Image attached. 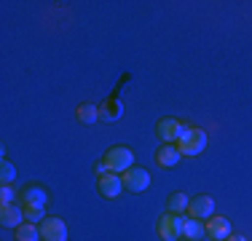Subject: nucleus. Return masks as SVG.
Returning a JSON list of instances; mask_svg holds the SVG:
<instances>
[{
	"label": "nucleus",
	"instance_id": "6ab92c4d",
	"mask_svg": "<svg viewBox=\"0 0 252 241\" xmlns=\"http://www.w3.org/2000/svg\"><path fill=\"white\" fill-rule=\"evenodd\" d=\"M0 180H3V185H11L16 180V166L8 158H3V164H0Z\"/></svg>",
	"mask_w": 252,
	"mask_h": 241
},
{
	"label": "nucleus",
	"instance_id": "f3484780",
	"mask_svg": "<svg viewBox=\"0 0 252 241\" xmlns=\"http://www.w3.org/2000/svg\"><path fill=\"white\" fill-rule=\"evenodd\" d=\"M188 204L190 201H188V196H185V193H172L166 207H169L172 214H180V212H185V209H188Z\"/></svg>",
	"mask_w": 252,
	"mask_h": 241
},
{
	"label": "nucleus",
	"instance_id": "ddd939ff",
	"mask_svg": "<svg viewBox=\"0 0 252 241\" xmlns=\"http://www.w3.org/2000/svg\"><path fill=\"white\" fill-rule=\"evenodd\" d=\"M204 236H207V225H204L201 220H196V217L185 220V225H183V239H188V241H201Z\"/></svg>",
	"mask_w": 252,
	"mask_h": 241
},
{
	"label": "nucleus",
	"instance_id": "412c9836",
	"mask_svg": "<svg viewBox=\"0 0 252 241\" xmlns=\"http://www.w3.org/2000/svg\"><path fill=\"white\" fill-rule=\"evenodd\" d=\"M94 172H97L99 177H102V174H107V172H110V169H107V164H105V161H99V164L94 166Z\"/></svg>",
	"mask_w": 252,
	"mask_h": 241
},
{
	"label": "nucleus",
	"instance_id": "9b49d317",
	"mask_svg": "<svg viewBox=\"0 0 252 241\" xmlns=\"http://www.w3.org/2000/svg\"><path fill=\"white\" fill-rule=\"evenodd\" d=\"M180 158H183V153H180L177 145H161L158 153H156V161H158V166H164V169L177 166Z\"/></svg>",
	"mask_w": 252,
	"mask_h": 241
},
{
	"label": "nucleus",
	"instance_id": "423d86ee",
	"mask_svg": "<svg viewBox=\"0 0 252 241\" xmlns=\"http://www.w3.org/2000/svg\"><path fill=\"white\" fill-rule=\"evenodd\" d=\"M121 180H124V188L129 193H142V190L151 188V174L140 166H131L129 172H124Z\"/></svg>",
	"mask_w": 252,
	"mask_h": 241
},
{
	"label": "nucleus",
	"instance_id": "4468645a",
	"mask_svg": "<svg viewBox=\"0 0 252 241\" xmlns=\"http://www.w3.org/2000/svg\"><path fill=\"white\" fill-rule=\"evenodd\" d=\"M75 118L81 120V123L92 126V123H97V120H99V107H97V105H92V102H83V105H78Z\"/></svg>",
	"mask_w": 252,
	"mask_h": 241
},
{
	"label": "nucleus",
	"instance_id": "39448f33",
	"mask_svg": "<svg viewBox=\"0 0 252 241\" xmlns=\"http://www.w3.org/2000/svg\"><path fill=\"white\" fill-rule=\"evenodd\" d=\"M185 129H188V126H183L177 118H161L158 123H156V134L161 137L164 145H175L180 137H183Z\"/></svg>",
	"mask_w": 252,
	"mask_h": 241
},
{
	"label": "nucleus",
	"instance_id": "1a4fd4ad",
	"mask_svg": "<svg viewBox=\"0 0 252 241\" xmlns=\"http://www.w3.org/2000/svg\"><path fill=\"white\" fill-rule=\"evenodd\" d=\"M22 220H25V207H16V204H3V209H0V222H3V228H19Z\"/></svg>",
	"mask_w": 252,
	"mask_h": 241
},
{
	"label": "nucleus",
	"instance_id": "9d476101",
	"mask_svg": "<svg viewBox=\"0 0 252 241\" xmlns=\"http://www.w3.org/2000/svg\"><path fill=\"white\" fill-rule=\"evenodd\" d=\"M207 236L212 241H225L228 236H231V220H225V217H209Z\"/></svg>",
	"mask_w": 252,
	"mask_h": 241
},
{
	"label": "nucleus",
	"instance_id": "aec40b11",
	"mask_svg": "<svg viewBox=\"0 0 252 241\" xmlns=\"http://www.w3.org/2000/svg\"><path fill=\"white\" fill-rule=\"evenodd\" d=\"M14 198H16V193L11 190L8 185H3V190H0V201H3V204H16Z\"/></svg>",
	"mask_w": 252,
	"mask_h": 241
},
{
	"label": "nucleus",
	"instance_id": "f257e3e1",
	"mask_svg": "<svg viewBox=\"0 0 252 241\" xmlns=\"http://www.w3.org/2000/svg\"><path fill=\"white\" fill-rule=\"evenodd\" d=\"M177 148L183 155H199L204 153V148H207V131L204 129H196V126H188V129L183 131V137L177 140Z\"/></svg>",
	"mask_w": 252,
	"mask_h": 241
},
{
	"label": "nucleus",
	"instance_id": "0eeeda50",
	"mask_svg": "<svg viewBox=\"0 0 252 241\" xmlns=\"http://www.w3.org/2000/svg\"><path fill=\"white\" fill-rule=\"evenodd\" d=\"M97 188L102 193V198H118L124 190V180H121V174L107 172V174H102V177H97Z\"/></svg>",
	"mask_w": 252,
	"mask_h": 241
},
{
	"label": "nucleus",
	"instance_id": "4be33fe9",
	"mask_svg": "<svg viewBox=\"0 0 252 241\" xmlns=\"http://www.w3.org/2000/svg\"><path fill=\"white\" fill-rule=\"evenodd\" d=\"M225 241H247V239H244V236H239V233H231V236H228Z\"/></svg>",
	"mask_w": 252,
	"mask_h": 241
},
{
	"label": "nucleus",
	"instance_id": "2eb2a0df",
	"mask_svg": "<svg viewBox=\"0 0 252 241\" xmlns=\"http://www.w3.org/2000/svg\"><path fill=\"white\" fill-rule=\"evenodd\" d=\"M124 116V105L118 99H107L105 105L99 107V118L102 120H107V123H113V120H118Z\"/></svg>",
	"mask_w": 252,
	"mask_h": 241
},
{
	"label": "nucleus",
	"instance_id": "f03ea898",
	"mask_svg": "<svg viewBox=\"0 0 252 241\" xmlns=\"http://www.w3.org/2000/svg\"><path fill=\"white\" fill-rule=\"evenodd\" d=\"M105 164L110 172L124 174L134 166V153H131V148H126V145H116V148H110L105 153Z\"/></svg>",
	"mask_w": 252,
	"mask_h": 241
},
{
	"label": "nucleus",
	"instance_id": "20e7f679",
	"mask_svg": "<svg viewBox=\"0 0 252 241\" xmlns=\"http://www.w3.org/2000/svg\"><path fill=\"white\" fill-rule=\"evenodd\" d=\"M38 228L43 241H67V225L62 217H46V220H40Z\"/></svg>",
	"mask_w": 252,
	"mask_h": 241
},
{
	"label": "nucleus",
	"instance_id": "6e6552de",
	"mask_svg": "<svg viewBox=\"0 0 252 241\" xmlns=\"http://www.w3.org/2000/svg\"><path fill=\"white\" fill-rule=\"evenodd\" d=\"M188 214L196 217V220H209V217H215V201H212V196H196V198H190Z\"/></svg>",
	"mask_w": 252,
	"mask_h": 241
},
{
	"label": "nucleus",
	"instance_id": "7ed1b4c3",
	"mask_svg": "<svg viewBox=\"0 0 252 241\" xmlns=\"http://www.w3.org/2000/svg\"><path fill=\"white\" fill-rule=\"evenodd\" d=\"M183 225H185V220L180 214L166 212V214L158 217L156 231H158V236L164 239V241H177V239H183Z\"/></svg>",
	"mask_w": 252,
	"mask_h": 241
},
{
	"label": "nucleus",
	"instance_id": "a211bd4d",
	"mask_svg": "<svg viewBox=\"0 0 252 241\" xmlns=\"http://www.w3.org/2000/svg\"><path fill=\"white\" fill-rule=\"evenodd\" d=\"M25 220H30V222L46 220V207H38V204H25Z\"/></svg>",
	"mask_w": 252,
	"mask_h": 241
},
{
	"label": "nucleus",
	"instance_id": "dca6fc26",
	"mask_svg": "<svg viewBox=\"0 0 252 241\" xmlns=\"http://www.w3.org/2000/svg\"><path fill=\"white\" fill-rule=\"evenodd\" d=\"M40 239V228L35 222H22L16 228V241H38Z\"/></svg>",
	"mask_w": 252,
	"mask_h": 241
},
{
	"label": "nucleus",
	"instance_id": "f8f14e48",
	"mask_svg": "<svg viewBox=\"0 0 252 241\" xmlns=\"http://www.w3.org/2000/svg\"><path fill=\"white\" fill-rule=\"evenodd\" d=\"M19 198L25 204H38V207H46V204H49V193L40 188V185H27V188H22Z\"/></svg>",
	"mask_w": 252,
	"mask_h": 241
}]
</instances>
